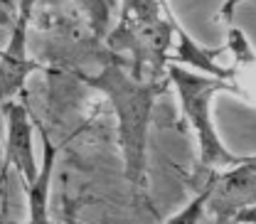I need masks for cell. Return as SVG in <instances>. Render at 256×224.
Wrapping results in <instances>:
<instances>
[{
    "mask_svg": "<svg viewBox=\"0 0 256 224\" xmlns=\"http://www.w3.org/2000/svg\"><path fill=\"white\" fill-rule=\"evenodd\" d=\"M79 79L108 98L116 133L124 156V175L136 200L146 197L148 190V133L153 108L165 86L160 79H143L118 60H108L96 74H79Z\"/></svg>",
    "mask_w": 256,
    "mask_h": 224,
    "instance_id": "1",
    "label": "cell"
},
{
    "mask_svg": "<svg viewBox=\"0 0 256 224\" xmlns=\"http://www.w3.org/2000/svg\"><path fill=\"white\" fill-rule=\"evenodd\" d=\"M165 74H168V82L175 86L182 118L188 121L197 140V182H202L212 172H220L249 160V156H236L224 146L212 118V98L222 92L239 94V86L232 79H222L200 69L194 72L175 62L168 64Z\"/></svg>",
    "mask_w": 256,
    "mask_h": 224,
    "instance_id": "2",
    "label": "cell"
},
{
    "mask_svg": "<svg viewBox=\"0 0 256 224\" xmlns=\"http://www.w3.org/2000/svg\"><path fill=\"white\" fill-rule=\"evenodd\" d=\"M202 185L210 188L207 212L220 222H232L239 210L256 204V156H249V160L234 168L212 172L194 188Z\"/></svg>",
    "mask_w": 256,
    "mask_h": 224,
    "instance_id": "3",
    "label": "cell"
},
{
    "mask_svg": "<svg viewBox=\"0 0 256 224\" xmlns=\"http://www.w3.org/2000/svg\"><path fill=\"white\" fill-rule=\"evenodd\" d=\"M37 0H18V15L2 47L0 64H2V101H12L25 92V84L34 72L44 69L37 60L28 54V30H30L32 10Z\"/></svg>",
    "mask_w": 256,
    "mask_h": 224,
    "instance_id": "4",
    "label": "cell"
},
{
    "mask_svg": "<svg viewBox=\"0 0 256 224\" xmlns=\"http://www.w3.org/2000/svg\"><path fill=\"white\" fill-rule=\"evenodd\" d=\"M2 121H5V156H2V170H18L20 180L32 185L40 162L34 156V128L28 106L12 101H2Z\"/></svg>",
    "mask_w": 256,
    "mask_h": 224,
    "instance_id": "5",
    "label": "cell"
},
{
    "mask_svg": "<svg viewBox=\"0 0 256 224\" xmlns=\"http://www.w3.org/2000/svg\"><path fill=\"white\" fill-rule=\"evenodd\" d=\"M57 160V146L50 140V136L42 130V168L32 185H25L28 194V220L34 224L50 222V185Z\"/></svg>",
    "mask_w": 256,
    "mask_h": 224,
    "instance_id": "6",
    "label": "cell"
},
{
    "mask_svg": "<svg viewBox=\"0 0 256 224\" xmlns=\"http://www.w3.org/2000/svg\"><path fill=\"white\" fill-rule=\"evenodd\" d=\"M74 2L84 10L94 37H106L111 22V0H74Z\"/></svg>",
    "mask_w": 256,
    "mask_h": 224,
    "instance_id": "7",
    "label": "cell"
},
{
    "mask_svg": "<svg viewBox=\"0 0 256 224\" xmlns=\"http://www.w3.org/2000/svg\"><path fill=\"white\" fill-rule=\"evenodd\" d=\"M207 202H210V188L207 185H202V188H197V194L190 200V204L185 207V210H180V212H175V214H170L165 222L168 224H194L202 220V214H204V210H207Z\"/></svg>",
    "mask_w": 256,
    "mask_h": 224,
    "instance_id": "8",
    "label": "cell"
},
{
    "mask_svg": "<svg viewBox=\"0 0 256 224\" xmlns=\"http://www.w3.org/2000/svg\"><path fill=\"white\" fill-rule=\"evenodd\" d=\"M242 2H246V0H224V5H222V10H220V18L222 20H232L234 18V12H236V8L242 5Z\"/></svg>",
    "mask_w": 256,
    "mask_h": 224,
    "instance_id": "9",
    "label": "cell"
},
{
    "mask_svg": "<svg viewBox=\"0 0 256 224\" xmlns=\"http://www.w3.org/2000/svg\"><path fill=\"white\" fill-rule=\"evenodd\" d=\"M232 222H254L256 224V204H249V207L239 210V212L234 214Z\"/></svg>",
    "mask_w": 256,
    "mask_h": 224,
    "instance_id": "10",
    "label": "cell"
}]
</instances>
